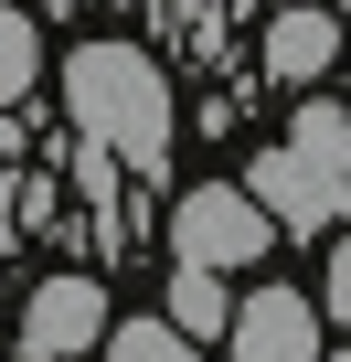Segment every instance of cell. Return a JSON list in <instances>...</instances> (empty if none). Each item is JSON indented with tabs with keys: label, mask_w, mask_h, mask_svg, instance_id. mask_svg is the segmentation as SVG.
Segmentation results:
<instances>
[{
	"label": "cell",
	"mask_w": 351,
	"mask_h": 362,
	"mask_svg": "<svg viewBox=\"0 0 351 362\" xmlns=\"http://www.w3.org/2000/svg\"><path fill=\"white\" fill-rule=\"evenodd\" d=\"M309 309H330V320L351 309V256H340V245H330V277H319V298H309Z\"/></svg>",
	"instance_id": "obj_10"
},
{
	"label": "cell",
	"mask_w": 351,
	"mask_h": 362,
	"mask_svg": "<svg viewBox=\"0 0 351 362\" xmlns=\"http://www.w3.org/2000/svg\"><path fill=\"white\" fill-rule=\"evenodd\" d=\"M340 64V11L330 0H287V11L266 22V75L277 86H319Z\"/></svg>",
	"instance_id": "obj_6"
},
{
	"label": "cell",
	"mask_w": 351,
	"mask_h": 362,
	"mask_svg": "<svg viewBox=\"0 0 351 362\" xmlns=\"http://www.w3.org/2000/svg\"><path fill=\"white\" fill-rule=\"evenodd\" d=\"M224 309H234V288L224 277H203V267H170V330H182V341H224Z\"/></svg>",
	"instance_id": "obj_7"
},
{
	"label": "cell",
	"mask_w": 351,
	"mask_h": 362,
	"mask_svg": "<svg viewBox=\"0 0 351 362\" xmlns=\"http://www.w3.org/2000/svg\"><path fill=\"white\" fill-rule=\"evenodd\" d=\"M64 107H75V139H85L96 160L160 181L170 128H182V117H170L160 54H138V43H75V54H64Z\"/></svg>",
	"instance_id": "obj_1"
},
{
	"label": "cell",
	"mask_w": 351,
	"mask_h": 362,
	"mask_svg": "<svg viewBox=\"0 0 351 362\" xmlns=\"http://www.w3.org/2000/svg\"><path fill=\"white\" fill-rule=\"evenodd\" d=\"M277 224L245 203V181H192L170 203V267H203V277H234V267H266Z\"/></svg>",
	"instance_id": "obj_2"
},
{
	"label": "cell",
	"mask_w": 351,
	"mask_h": 362,
	"mask_svg": "<svg viewBox=\"0 0 351 362\" xmlns=\"http://www.w3.org/2000/svg\"><path fill=\"white\" fill-rule=\"evenodd\" d=\"M96 351H107V362H203L182 330L160 320V309H149V320H107V341H96Z\"/></svg>",
	"instance_id": "obj_9"
},
{
	"label": "cell",
	"mask_w": 351,
	"mask_h": 362,
	"mask_svg": "<svg viewBox=\"0 0 351 362\" xmlns=\"http://www.w3.org/2000/svg\"><path fill=\"white\" fill-rule=\"evenodd\" d=\"M245 203H256V214H266L277 235L319 245V235L340 224V203H351V192H340V181H319V170H309V160H298V149L277 139V149H256V160H245Z\"/></svg>",
	"instance_id": "obj_4"
},
{
	"label": "cell",
	"mask_w": 351,
	"mask_h": 362,
	"mask_svg": "<svg viewBox=\"0 0 351 362\" xmlns=\"http://www.w3.org/2000/svg\"><path fill=\"white\" fill-rule=\"evenodd\" d=\"M319 362H351V351H319Z\"/></svg>",
	"instance_id": "obj_11"
},
{
	"label": "cell",
	"mask_w": 351,
	"mask_h": 362,
	"mask_svg": "<svg viewBox=\"0 0 351 362\" xmlns=\"http://www.w3.org/2000/svg\"><path fill=\"white\" fill-rule=\"evenodd\" d=\"M107 277L96 267H54L32 298H22V362H85L107 341Z\"/></svg>",
	"instance_id": "obj_3"
},
{
	"label": "cell",
	"mask_w": 351,
	"mask_h": 362,
	"mask_svg": "<svg viewBox=\"0 0 351 362\" xmlns=\"http://www.w3.org/2000/svg\"><path fill=\"white\" fill-rule=\"evenodd\" d=\"M32 86H43V33H32V11L0 0V107H22Z\"/></svg>",
	"instance_id": "obj_8"
},
{
	"label": "cell",
	"mask_w": 351,
	"mask_h": 362,
	"mask_svg": "<svg viewBox=\"0 0 351 362\" xmlns=\"http://www.w3.org/2000/svg\"><path fill=\"white\" fill-rule=\"evenodd\" d=\"M224 362H319L330 341H319V309H309V288H256V298H234L224 309Z\"/></svg>",
	"instance_id": "obj_5"
}]
</instances>
